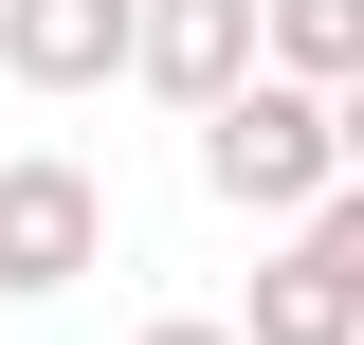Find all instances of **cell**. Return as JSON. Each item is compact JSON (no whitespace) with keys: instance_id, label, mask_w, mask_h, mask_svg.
<instances>
[{"instance_id":"ba28073f","label":"cell","mask_w":364,"mask_h":345,"mask_svg":"<svg viewBox=\"0 0 364 345\" xmlns=\"http://www.w3.org/2000/svg\"><path fill=\"white\" fill-rule=\"evenodd\" d=\"M328 128H346V164H364V73H346V91H328Z\"/></svg>"},{"instance_id":"3957f363","label":"cell","mask_w":364,"mask_h":345,"mask_svg":"<svg viewBox=\"0 0 364 345\" xmlns=\"http://www.w3.org/2000/svg\"><path fill=\"white\" fill-rule=\"evenodd\" d=\"M128 73L164 91V109H219V91L255 73V0H146L128 18Z\"/></svg>"},{"instance_id":"5b68a950","label":"cell","mask_w":364,"mask_h":345,"mask_svg":"<svg viewBox=\"0 0 364 345\" xmlns=\"http://www.w3.org/2000/svg\"><path fill=\"white\" fill-rule=\"evenodd\" d=\"M237 345H364V291H346V273H310V255H273L255 309H237Z\"/></svg>"},{"instance_id":"8992f818","label":"cell","mask_w":364,"mask_h":345,"mask_svg":"<svg viewBox=\"0 0 364 345\" xmlns=\"http://www.w3.org/2000/svg\"><path fill=\"white\" fill-rule=\"evenodd\" d=\"M255 55L310 73V91H346V73H364V0H255Z\"/></svg>"},{"instance_id":"7a4b0ae2","label":"cell","mask_w":364,"mask_h":345,"mask_svg":"<svg viewBox=\"0 0 364 345\" xmlns=\"http://www.w3.org/2000/svg\"><path fill=\"white\" fill-rule=\"evenodd\" d=\"M73 273H109V182H91L73 146H18V164H0V309L73 291Z\"/></svg>"},{"instance_id":"6da1fadb","label":"cell","mask_w":364,"mask_h":345,"mask_svg":"<svg viewBox=\"0 0 364 345\" xmlns=\"http://www.w3.org/2000/svg\"><path fill=\"white\" fill-rule=\"evenodd\" d=\"M200 182H219L237 218H310L328 182H346V128H328V91L255 55V73H237L219 109H200Z\"/></svg>"},{"instance_id":"9c48e42d","label":"cell","mask_w":364,"mask_h":345,"mask_svg":"<svg viewBox=\"0 0 364 345\" xmlns=\"http://www.w3.org/2000/svg\"><path fill=\"white\" fill-rule=\"evenodd\" d=\"M146 345H237V327H200V309H164V327H146Z\"/></svg>"},{"instance_id":"52a82bcc","label":"cell","mask_w":364,"mask_h":345,"mask_svg":"<svg viewBox=\"0 0 364 345\" xmlns=\"http://www.w3.org/2000/svg\"><path fill=\"white\" fill-rule=\"evenodd\" d=\"M291 255H310V273H346V291H364V164H346V182H328V200H310V218H291Z\"/></svg>"},{"instance_id":"277c9868","label":"cell","mask_w":364,"mask_h":345,"mask_svg":"<svg viewBox=\"0 0 364 345\" xmlns=\"http://www.w3.org/2000/svg\"><path fill=\"white\" fill-rule=\"evenodd\" d=\"M128 18L146 0H0V73L18 91H109L128 73Z\"/></svg>"}]
</instances>
